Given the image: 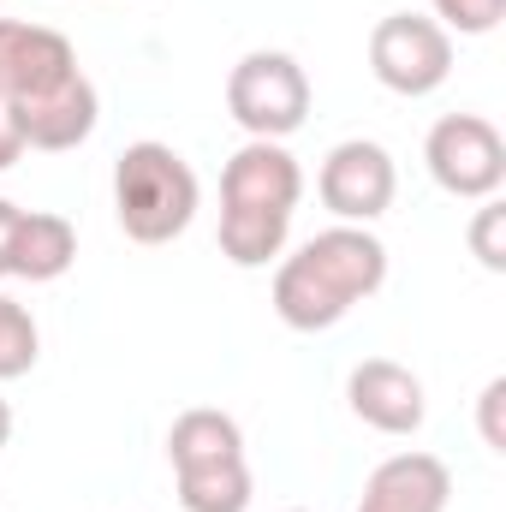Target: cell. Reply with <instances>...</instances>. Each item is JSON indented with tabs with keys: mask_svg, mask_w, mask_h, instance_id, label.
Instances as JSON below:
<instances>
[{
	"mask_svg": "<svg viewBox=\"0 0 506 512\" xmlns=\"http://www.w3.org/2000/svg\"><path fill=\"white\" fill-rule=\"evenodd\" d=\"M197 203L203 185L173 143L143 137L114 161V215L131 245H173L197 221Z\"/></svg>",
	"mask_w": 506,
	"mask_h": 512,
	"instance_id": "obj_4",
	"label": "cell"
},
{
	"mask_svg": "<svg viewBox=\"0 0 506 512\" xmlns=\"http://www.w3.org/2000/svg\"><path fill=\"white\" fill-rule=\"evenodd\" d=\"M78 262V227L66 215H48V209H24L18 215V233H12V274L18 280H60L66 268Z\"/></svg>",
	"mask_w": 506,
	"mask_h": 512,
	"instance_id": "obj_12",
	"label": "cell"
},
{
	"mask_svg": "<svg viewBox=\"0 0 506 512\" xmlns=\"http://www.w3.org/2000/svg\"><path fill=\"white\" fill-rule=\"evenodd\" d=\"M429 6H435V24L459 36H489L506 18V0H429Z\"/></svg>",
	"mask_w": 506,
	"mask_h": 512,
	"instance_id": "obj_15",
	"label": "cell"
},
{
	"mask_svg": "<svg viewBox=\"0 0 506 512\" xmlns=\"http://www.w3.org/2000/svg\"><path fill=\"white\" fill-rule=\"evenodd\" d=\"M370 72L393 96H429L453 72V36L423 12H387L370 30Z\"/></svg>",
	"mask_w": 506,
	"mask_h": 512,
	"instance_id": "obj_6",
	"label": "cell"
},
{
	"mask_svg": "<svg viewBox=\"0 0 506 512\" xmlns=\"http://www.w3.org/2000/svg\"><path fill=\"white\" fill-rule=\"evenodd\" d=\"M501 399H506V376L483 387V399H477V411H483V441H489V453H506V429H501Z\"/></svg>",
	"mask_w": 506,
	"mask_h": 512,
	"instance_id": "obj_17",
	"label": "cell"
},
{
	"mask_svg": "<svg viewBox=\"0 0 506 512\" xmlns=\"http://www.w3.org/2000/svg\"><path fill=\"white\" fill-rule=\"evenodd\" d=\"M6 441H12V405L0 399V447H6Z\"/></svg>",
	"mask_w": 506,
	"mask_h": 512,
	"instance_id": "obj_20",
	"label": "cell"
},
{
	"mask_svg": "<svg viewBox=\"0 0 506 512\" xmlns=\"http://www.w3.org/2000/svg\"><path fill=\"white\" fill-rule=\"evenodd\" d=\"M286 512H304V507H286Z\"/></svg>",
	"mask_w": 506,
	"mask_h": 512,
	"instance_id": "obj_21",
	"label": "cell"
},
{
	"mask_svg": "<svg viewBox=\"0 0 506 512\" xmlns=\"http://www.w3.org/2000/svg\"><path fill=\"white\" fill-rule=\"evenodd\" d=\"M447 501H453V471L435 453H393L370 471L358 512H447Z\"/></svg>",
	"mask_w": 506,
	"mask_h": 512,
	"instance_id": "obj_11",
	"label": "cell"
},
{
	"mask_svg": "<svg viewBox=\"0 0 506 512\" xmlns=\"http://www.w3.org/2000/svg\"><path fill=\"white\" fill-rule=\"evenodd\" d=\"M346 399H352V411H358L370 429H381V435H417L423 417H429L423 382H417L405 364H393V358H364V364L346 376Z\"/></svg>",
	"mask_w": 506,
	"mask_h": 512,
	"instance_id": "obj_10",
	"label": "cell"
},
{
	"mask_svg": "<svg viewBox=\"0 0 506 512\" xmlns=\"http://www.w3.org/2000/svg\"><path fill=\"white\" fill-rule=\"evenodd\" d=\"M84 78L78 48L48 30V24H24V18H0V96L24 114L60 90H72Z\"/></svg>",
	"mask_w": 506,
	"mask_h": 512,
	"instance_id": "obj_8",
	"label": "cell"
},
{
	"mask_svg": "<svg viewBox=\"0 0 506 512\" xmlns=\"http://www.w3.org/2000/svg\"><path fill=\"white\" fill-rule=\"evenodd\" d=\"M36 352H42V334H36V316L0 292V382H18L36 370Z\"/></svg>",
	"mask_w": 506,
	"mask_h": 512,
	"instance_id": "obj_14",
	"label": "cell"
},
{
	"mask_svg": "<svg viewBox=\"0 0 506 512\" xmlns=\"http://www.w3.org/2000/svg\"><path fill=\"white\" fill-rule=\"evenodd\" d=\"M102 120V102H96V84L90 78H78L72 90H60V96H48V102H36V108H24L18 114V126H24V143L30 149H78L90 131Z\"/></svg>",
	"mask_w": 506,
	"mask_h": 512,
	"instance_id": "obj_13",
	"label": "cell"
},
{
	"mask_svg": "<svg viewBox=\"0 0 506 512\" xmlns=\"http://www.w3.org/2000/svg\"><path fill=\"white\" fill-rule=\"evenodd\" d=\"M167 459L179 477V507L185 512H245L251 507V459H245V429L215 411L191 405L167 429Z\"/></svg>",
	"mask_w": 506,
	"mask_h": 512,
	"instance_id": "obj_3",
	"label": "cell"
},
{
	"mask_svg": "<svg viewBox=\"0 0 506 512\" xmlns=\"http://www.w3.org/2000/svg\"><path fill=\"white\" fill-rule=\"evenodd\" d=\"M471 256H477L489 274L506 268V209L495 197H483V209H477V221H471Z\"/></svg>",
	"mask_w": 506,
	"mask_h": 512,
	"instance_id": "obj_16",
	"label": "cell"
},
{
	"mask_svg": "<svg viewBox=\"0 0 506 512\" xmlns=\"http://www.w3.org/2000/svg\"><path fill=\"white\" fill-rule=\"evenodd\" d=\"M316 191H322V203H328L346 227H370L376 215L393 209L399 167H393V155H387L381 143L346 137V143L328 149V161H322V173H316Z\"/></svg>",
	"mask_w": 506,
	"mask_h": 512,
	"instance_id": "obj_9",
	"label": "cell"
},
{
	"mask_svg": "<svg viewBox=\"0 0 506 512\" xmlns=\"http://www.w3.org/2000/svg\"><path fill=\"white\" fill-rule=\"evenodd\" d=\"M24 149H30V143H24V126H18V108L0 96V173H6Z\"/></svg>",
	"mask_w": 506,
	"mask_h": 512,
	"instance_id": "obj_18",
	"label": "cell"
},
{
	"mask_svg": "<svg viewBox=\"0 0 506 512\" xmlns=\"http://www.w3.org/2000/svg\"><path fill=\"white\" fill-rule=\"evenodd\" d=\"M423 161H429V179L447 197L483 203V197H495L506 185V143L483 114H447V120H435L429 143H423Z\"/></svg>",
	"mask_w": 506,
	"mask_h": 512,
	"instance_id": "obj_7",
	"label": "cell"
},
{
	"mask_svg": "<svg viewBox=\"0 0 506 512\" xmlns=\"http://www.w3.org/2000/svg\"><path fill=\"white\" fill-rule=\"evenodd\" d=\"M387 280V245L370 227H328L304 239L274 268V316L298 334H322L346 322L364 298H376Z\"/></svg>",
	"mask_w": 506,
	"mask_h": 512,
	"instance_id": "obj_1",
	"label": "cell"
},
{
	"mask_svg": "<svg viewBox=\"0 0 506 512\" xmlns=\"http://www.w3.org/2000/svg\"><path fill=\"white\" fill-rule=\"evenodd\" d=\"M298 197H304V167L292 161V149L251 137L221 173V256L239 268H268L286 251Z\"/></svg>",
	"mask_w": 506,
	"mask_h": 512,
	"instance_id": "obj_2",
	"label": "cell"
},
{
	"mask_svg": "<svg viewBox=\"0 0 506 512\" xmlns=\"http://www.w3.org/2000/svg\"><path fill=\"white\" fill-rule=\"evenodd\" d=\"M227 114L251 137H262V143L292 137L310 120V78H304V66L292 54H280V48L245 54L227 72Z\"/></svg>",
	"mask_w": 506,
	"mask_h": 512,
	"instance_id": "obj_5",
	"label": "cell"
},
{
	"mask_svg": "<svg viewBox=\"0 0 506 512\" xmlns=\"http://www.w3.org/2000/svg\"><path fill=\"white\" fill-rule=\"evenodd\" d=\"M18 215H24V209L0 197V280L12 274V233H18Z\"/></svg>",
	"mask_w": 506,
	"mask_h": 512,
	"instance_id": "obj_19",
	"label": "cell"
}]
</instances>
